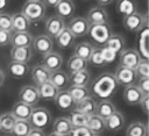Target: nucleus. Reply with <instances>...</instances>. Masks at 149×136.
<instances>
[{
	"label": "nucleus",
	"mask_w": 149,
	"mask_h": 136,
	"mask_svg": "<svg viewBox=\"0 0 149 136\" xmlns=\"http://www.w3.org/2000/svg\"><path fill=\"white\" fill-rule=\"evenodd\" d=\"M118 86L119 85L114 76L109 72H105L93 80L91 92L95 98H99L101 100H108L115 94V92L118 91Z\"/></svg>",
	"instance_id": "obj_1"
},
{
	"label": "nucleus",
	"mask_w": 149,
	"mask_h": 136,
	"mask_svg": "<svg viewBox=\"0 0 149 136\" xmlns=\"http://www.w3.org/2000/svg\"><path fill=\"white\" fill-rule=\"evenodd\" d=\"M47 6L44 1L40 0H28L23 3L21 14L29 21V22H38L45 15Z\"/></svg>",
	"instance_id": "obj_2"
},
{
	"label": "nucleus",
	"mask_w": 149,
	"mask_h": 136,
	"mask_svg": "<svg viewBox=\"0 0 149 136\" xmlns=\"http://www.w3.org/2000/svg\"><path fill=\"white\" fill-rule=\"evenodd\" d=\"M31 128L41 129L48 127L51 122V113L45 107H35L31 109V114L28 119Z\"/></svg>",
	"instance_id": "obj_3"
},
{
	"label": "nucleus",
	"mask_w": 149,
	"mask_h": 136,
	"mask_svg": "<svg viewBox=\"0 0 149 136\" xmlns=\"http://www.w3.org/2000/svg\"><path fill=\"white\" fill-rule=\"evenodd\" d=\"M87 35H90L93 42L105 45L107 40L111 37L112 31H111V27L108 26V23H100V24H92L90 27Z\"/></svg>",
	"instance_id": "obj_4"
},
{
	"label": "nucleus",
	"mask_w": 149,
	"mask_h": 136,
	"mask_svg": "<svg viewBox=\"0 0 149 136\" xmlns=\"http://www.w3.org/2000/svg\"><path fill=\"white\" fill-rule=\"evenodd\" d=\"M91 24L88 23V21L86 20V17L83 16H76L72 17L69 23L66 24V28L71 31V34L74 37H80V36H85L88 34Z\"/></svg>",
	"instance_id": "obj_5"
},
{
	"label": "nucleus",
	"mask_w": 149,
	"mask_h": 136,
	"mask_svg": "<svg viewBox=\"0 0 149 136\" xmlns=\"http://www.w3.org/2000/svg\"><path fill=\"white\" fill-rule=\"evenodd\" d=\"M141 60V56L139 55L136 49H123L119 56L120 66L128 67L132 70H135Z\"/></svg>",
	"instance_id": "obj_6"
},
{
	"label": "nucleus",
	"mask_w": 149,
	"mask_h": 136,
	"mask_svg": "<svg viewBox=\"0 0 149 136\" xmlns=\"http://www.w3.org/2000/svg\"><path fill=\"white\" fill-rule=\"evenodd\" d=\"M113 76H114L118 85H121V86H125V87L134 85V83L137 79L135 70H132V69H128V67H123V66H120V65L116 67V70H115Z\"/></svg>",
	"instance_id": "obj_7"
},
{
	"label": "nucleus",
	"mask_w": 149,
	"mask_h": 136,
	"mask_svg": "<svg viewBox=\"0 0 149 136\" xmlns=\"http://www.w3.org/2000/svg\"><path fill=\"white\" fill-rule=\"evenodd\" d=\"M40 100L38 90L34 85H24L19 91V101L23 102L30 107L35 106Z\"/></svg>",
	"instance_id": "obj_8"
},
{
	"label": "nucleus",
	"mask_w": 149,
	"mask_h": 136,
	"mask_svg": "<svg viewBox=\"0 0 149 136\" xmlns=\"http://www.w3.org/2000/svg\"><path fill=\"white\" fill-rule=\"evenodd\" d=\"M65 28V20L61 19L57 15H52L45 22V35L49 36L50 38H56Z\"/></svg>",
	"instance_id": "obj_9"
},
{
	"label": "nucleus",
	"mask_w": 149,
	"mask_h": 136,
	"mask_svg": "<svg viewBox=\"0 0 149 136\" xmlns=\"http://www.w3.org/2000/svg\"><path fill=\"white\" fill-rule=\"evenodd\" d=\"M148 36H149V27L148 23L144 24L137 31V52L141 56V59H149V50H148Z\"/></svg>",
	"instance_id": "obj_10"
},
{
	"label": "nucleus",
	"mask_w": 149,
	"mask_h": 136,
	"mask_svg": "<svg viewBox=\"0 0 149 136\" xmlns=\"http://www.w3.org/2000/svg\"><path fill=\"white\" fill-rule=\"evenodd\" d=\"M144 24H147V17L139 12L123 17V26L129 31H139Z\"/></svg>",
	"instance_id": "obj_11"
},
{
	"label": "nucleus",
	"mask_w": 149,
	"mask_h": 136,
	"mask_svg": "<svg viewBox=\"0 0 149 136\" xmlns=\"http://www.w3.org/2000/svg\"><path fill=\"white\" fill-rule=\"evenodd\" d=\"M33 48L35 51H37L38 53L41 55H47L49 52L52 51V48H54V42H52V38H50L49 36H47L45 34H42V35H38L36 36L35 38H33Z\"/></svg>",
	"instance_id": "obj_12"
},
{
	"label": "nucleus",
	"mask_w": 149,
	"mask_h": 136,
	"mask_svg": "<svg viewBox=\"0 0 149 136\" xmlns=\"http://www.w3.org/2000/svg\"><path fill=\"white\" fill-rule=\"evenodd\" d=\"M42 66H44L49 72H55L61 70L63 65V57L57 52H49L43 56L42 58Z\"/></svg>",
	"instance_id": "obj_13"
},
{
	"label": "nucleus",
	"mask_w": 149,
	"mask_h": 136,
	"mask_svg": "<svg viewBox=\"0 0 149 136\" xmlns=\"http://www.w3.org/2000/svg\"><path fill=\"white\" fill-rule=\"evenodd\" d=\"M33 36L29 31H12L10 43L13 48H30Z\"/></svg>",
	"instance_id": "obj_14"
},
{
	"label": "nucleus",
	"mask_w": 149,
	"mask_h": 136,
	"mask_svg": "<svg viewBox=\"0 0 149 136\" xmlns=\"http://www.w3.org/2000/svg\"><path fill=\"white\" fill-rule=\"evenodd\" d=\"M86 20L88 21V23L92 24H100V23H107L108 21V14L106 12V9L101 6H95L92 7L86 15Z\"/></svg>",
	"instance_id": "obj_15"
},
{
	"label": "nucleus",
	"mask_w": 149,
	"mask_h": 136,
	"mask_svg": "<svg viewBox=\"0 0 149 136\" xmlns=\"http://www.w3.org/2000/svg\"><path fill=\"white\" fill-rule=\"evenodd\" d=\"M55 105L57 106V108L59 110H64V112H69L72 110L74 108V101L72 100L71 95L69 94V92L66 90H61L58 91L56 98L54 99Z\"/></svg>",
	"instance_id": "obj_16"
},
{
	"label": "nucleus",
	"mask_w": 149,
	"mask_h": 136,
	"mask_svg": "<svg viewBox=\"0 0 149 136\" xmlns=\"http://www.w3.org/2000/svg\"><path fill=\"white\" fill-rule=\"evenodd\" d=\"M104 121H105V129H107L108 131H112V133L119 131L125 124V117L118 110L114 112L111 116H108Z\"/></svg>",
	"instance_id": "obj_17"
},
{
	"label": "nucleus",
	"mask_w": 149,
	"mask_h": 136,
	"mask_svg": "<svg viewBox=\"0 0 149 136\" xmlns=\"http://www.w3.org/2000/svg\"><path fill=\"white\" fill-rule=\"evenodd\" d=\"M142 98H143V94H142V92L139 90V87L136 85L127 86L123 90V100L130 106L139 105Z\"/></svg>",
	"instance_id": "obj_18"
},
{
	"label": "nucleus",
	"mask_w": 149,
	"mask_h": 136,
	"mask_svg": "<svg viewBox=\"0 0 149 136\" xmlns=\"http://www.w3.org/2000/svg\"><path fill=\"white\" fill-rule=\"evenodd\" d=\"M72 129L73 128H72L68 116H59V117L55 119L52 122V133H56V134H59L63 136H69Z\"/></svg>",
	"instance_id": "obj_19"
},
{
	"label": "nucleus",
	"mask_w": 149,
	"mask_h": 136,
	"mask_svg": "<svg viewBox=\"0 0 149 136\" xmlns=\"http://www.w3.org/2000/svg\"><path fill=\"white\" fill-rule=\"evenodd\" d=\"M76 5L71 0H59V2L56 6V15L61 19L65 20L68 17H71L74 13Z\"/></svg>",
	"instance_id": "obj_20"
},
{
	"label": "nucleus",
	"mask_w": 149,
	"mask_h": 136,
	"mask_svg": "<svg viewBox=\"0 0 149 136\" xmlns=\"http://www.w3.org/2000/svg\"><path fill=\"white\" fill-rule=\"evenodd\" d=\"M30 73H31V78L35 83V86H40L47 81H49V78H50V72L44 67L42 66L41 64L38 65H34L30 70Z\"/></svg>",
	"instance_id": "obj_21"
},
{
	"label": "nucleus",
	"mask_w": 149,
	"mask_h": 136,
	"mask_svg": "<svg viewBox=\"0 0 149 136\" xmlns=\"http://www.w3.org/2000/svg\"><path fill=\"white\" fill-rule=\"evenodd\" d=\"M91 80V74L87 70L83 71H77L73 73H70L69 76V81L71 83L72 86H81V87H87Z\"/></svg>",
	"instance_id": "obj_22"
},
{
	"label": "nucleus",
	"mask_w": 149,
	"mask_h": 136,
	"mask_svg": "<svg viewBox=\"0 0 149 136\" xmlns=\"http://www.w3.org/2000/svg\"><path fill=\"white\" fill-rule=\"evenodd\" d=\"M10 59L12 62H19V63H26L30 60L33 52L30 48H12L10 50Z\"/></svg>",
	"instance_id": "obj_23"
},
{
	"label": "nucleus",
	"mask_w": 149,
	"mask_h": 136,
	"mask_svg": "<svg viewBox=\"0 0 149 136\" xmlns=\"http://www.w3.org/2000/svg\"><path fill=\"white\" fill-rule=\"evenodd\" d=\"M7 67H8L9 74H10L13 78H16V79L24 78V77L30 72V69H29L28 64H26V63L9 62V64H8Z\"/></svg>",
	"instance_id": "obj_24"
},
{
	"label": "nucleus",
	"mask_w": 149,
	"mask_h": 136,
	"mask_svg": "<svg viewBox=\"0 0 149 136\" xmlns=\"http://www.w3.org/2000/svg\"><path fill=\"white\" fill-rule=\"evenodd\" d=\"M31 109L33 107L23 103V102H15L13 105V108H12V115L15 117V120H24V121H28L30 114H31Z\"/></svg>",
	"instance_id": "obj_25"
},
{
	"label": "nucleus",
	"mask_w": 149,
	"mask_h": 136,
	"mask_svg": "<svg viewBox=\"0 0 149 136\" xmlns=\"http://www.w3.org/2000/svg\"><path fill=\"white\" fill-rule=\"evenodd\" d=\"M49 83L52 84L58 91L64 90V87L69 84V76L66 72L58 70L55 72H50V78H49Z\"/></svg>",
	"instance_id": "obj_26"
},
{
	"label": "nucleus",
	"mask_w": 149,
	"mask_h": 136,
	"mask_svg": "<svg viewBox=\"0 0 149 136\" xmlns=\"http://www.w3.org/2000/svg\"><path fill=\"white\" fill-rule=\"evenodd\" d=\"M95 108H97V101L94 100L93 96H88V98L84 99L83 101L74 105L76 110H78L80 113H84L88 116H92V115L95 114Z\"/></svg>",
	"instance_id": "obj_27"
},
{
	"label": "nucleus",
	"mask_w": 149,
	"mask_h": 136,
	"mask_svg": "<svg viewBox=\"0 0 149 136\" xmlns=\"http://www.w3.org/2000/svg\"><path fill=\"white\" fill-rule=\"evenodd\" d=\"M114 112H116L115 106L109 101V100H100L97 102V108H95V115L101 117L102 120H106L108 116H111Z\"/></svg>",
	"instance_id": "obj_28"
},
{
	"label": "nucleus",
	"mask_w": 149,
	"mask_h": 136,
	"mask_svg": "<svg viewBox=\"0 0 149 136\" xmlns=\"http://www.w3.org/2000/svg\"><path fill=\"white\" fill-rule=\"evenodd\" d=\"M37 90H38V94H40V99H43L45 101H51L56 98L57 93H58V90L52 85L50 84L49 81L37 86Z\"/></svg>",
	"instance_id": "obj_29"
},
{
	"label": "nucleus",
	"mask_w": 149,
	"mask_h": 136,
	"mask_svg": "<svg viewBox=\"0 0 149 136\" xmlns=\"http://www.w3.org/2000/svg\"><path fill=\"white\" fill-rule=\"evenodd\" d=\"M69 94L71 95L72 100L74 101V103H78L80 101H83L84 99L91 96V92L87 87H81V86H70L68 90Z\"/></svg>",
	"instance_id": "obj_30"
},
{
	"label": "nucleus",
	"mask_w": 149,
	"mask_h": 136,
	"mask_svg": "<svg viewBox=\"0 0 149 136\" xmlns=\"http://www.w3.org/2000/svg\"><path fill=\"white\" fill-rule=\"evenodd\" d=\"M74 40L76 37L71 34V31L65 28L57 37H56V44L61 48V49H69L74 44Z\"/></svg>",
	"instance_id": "obj_31"
},
{
	"label": "nucleus",
	"mask_w": 149,
	"mask_h": 136,
	"mask_svg": "<svg viewBox=\"0 0 149 136\" xmlns=\"http://www.w3.org/2000/svg\"><path fill=\"white\" fill-rule=\"evenodd\" d=\"M30 22L21 14L15 13L12 15V30L13 31H28Z\"/></svg>",
	"instance_id": "obj_32"
},
{
	"label": "nucleus",
	"mask_w": 149,
	"mask_h": 136,
	"mask_svg": "<svg viewBox=\"0 0 149 136\" xmlns=\"http://www.w3.org/2000/svg\"><path fill=\"white\" fill-rule=\"evenodd\" d=\"M93 50H94V46L90 42H80L74 46V50H73L74 53L73 55L87 62L91 53L93 52Z\"/></svg>",
	"instance_id": "obj_33"
},
{
	"label": "nucleus",
	"mask_w": 149,
	"mask_h": 136,
	"mask_svg": "<svg viewBox=\"0 0 149 136\" xmlns=\"http://www.w3.org/2000/svg\"><path fill=\"white\" fill-rule=\"evenodd\" d=\"M86 128H87L94 136H98L99 134H101V133L105 130V121H104L101 117H99V116H97V115L94 114V115L90 116L88 122H87V124H86Z\"/></svg>",
	"instance_id": "obj_34"
},
{
	"label": "nucleus",
	"mask_w": 149,
	"mask_h": 136,
	"mask_svg": "<svg viewBox=\"0 0 149 136\" xmlns=\"http://www.w3.org/2000/svg\"><path fill=\"white\" fill-rule=\"evenodd\" d=\"M68 117H69V121H70L72 128L86 127V124L88 122V119H90L88 115H86L84 113H80V112H78L76 109H72Z\"/></svg>",
	"instance_id": "obj_35"
},
{
	"label": "nucleus",
	"mask_w": 149,
	"mask_h": 136,
	"mask_svg": "<svg viewBox=\"0 0 149 136\" xmlns=\"http://www.w3.org/2000/svg\"><path fill=\"white\" fill-rule=\"evenodd\" d=\"M105 46L109 48L115 53H120L125 49V38L119 34H112L111 37L107 40Z\"/></svg>",
	"instance_id": "obj_36"
},
{
	"label": "nucleus",
	"mask_w": 149,
	"mask_h": 136,
	"mask_svg": "<svg viewBox=\"0 0 149 136\" xmlns=\"http://www.w3.org/2000/svg\"><path fill=\"white\" fill-rule=\"evenodd\" d=\"M87 64L88 62L72 55L69 59H68V63H66V69L70 73H73V72H77V71H83V70H86L87 69Z\"/></svg>",
	"instance_id": "obj_37"
},
{
	"label": "nucleus",
	"mask_w": 149,
	"mask_h": 136,
	"mask_svg": "<svg viewBox=\"0 0 149 136\" xmlns=\"http://www.w3.org/2000/svg\"><path fill=\"white\" fill-rule=\"evenodd\" d=\"M147 135H148L147 124L141 121L132 122L126 130V136H147Z\"/></svg>",
	"instance_id": "obj_38"
},
{
	"label": "nucleus",
	"mask_w": 149,
	"mask_h": 136,
	"mask_svg": "<svg viewBox=\"0 0 149 136\" xmlns=\"http://www.w3.org/2000/svg\"><path fill=\"white\" fill-rule=\"evenodd\" d=\"M15 117L12 115L10 112L3 113L0 115V130L7 134H10L13 130V127L15 124Z\"/></svg>",
	"instance_id": "obj_39"
},
{
	"label": "nucleus",
	"mask_w": 149,
	"mask_h": 136,
	"mask_svg": "<svg viewBox=\"0 0 149 136\" xmlns=\"http://www.w3.org/2000/svg\"><path fill=\"white\" fill-rule=\"evenodd\" d=\"M30 130H31V126L28 121L16 120L10 134H13L14 136H28Z\"/></svg>",
	"instance_id": "obj_40"
},
{
	"label": "nucleus",
	"mask_w": 149,
	"mask_h": 136,
	"mask_svg": "<svg viewBox=\"0 0 149 136\" xmlns=\"http://www.w3.org/2000/svg\"><path fill=\"white\" fill-rule=\"evenodd\" d=\"M116 9L123 16H128L136 12V3L130 0H121L116 2Z\"/></svg>",
	"instance_id": "obj_41"
},
{
	"label": "nucleus",
	"mask_w": 149,
	"mask_h": 136,
	"mask_svg": "<svg viewBox=\"0 0 149 136\" xmlns=\"http://www.w3.org/2000/svg\"><path fill=\"white\" fill-rule=\"evenodd\" d=\"M100 52H101V57H102L105 64L113 63L116 59V57H118V53H115L113 50H111L109 48H107L105 45L102 48H100Z\"/></svg>",
	"instance_id": "obj_42"
},
{
	"label": "nucleus",
	"mask_w": 149,
	"mask_h": 136,
	"mask_svg": "<svg viewBox=\"0 0 149 136\" xmlns=\"http://www.w3.org/2000/svg\"><path fill=\"white\" fill-rule=\"evenodd\" d=\"M135 73L137 78H149V63L148 60L142 59L137 67L135 69Z\"/></svg>",
	"instance_id": "obj_43"
},
{
	"label": "nucleus",
	"mask_w": 149,
	"mask_h": 136,
	"mask_svg": "<svg viewBox=\"0 0 149 136\" xmlns=\"http://www.w3.org/2000/svg\"><path fill=\"white\" fill-rule=\"evenodd\" d=\"M87 62H90L92 65L98 66V67H100V66H104V65H105L104 59H102V57H101L100 48H94V50H93V52L91 53V56H90V58H88V60H87Z\"/></svg>",
	"instance_id": "obj_44"
},
{
	"label": "nucleus",
	"mask_w": 149,
	"mask_h": 136,
	"mask_svg": "<svg viewBox=\"0 0 149 136\" xmlns=\"http://www.w3.org/2000/svg\"><path fill=\"white\" fill-rule=\"evenodd\" d=\"M0 29L6 31H13L12 30V15L7 13H0Z\"/></svg>",
	"instance_id": "obj_45"
},
{
	"label": "nucleus",
	"mask_w": 149,
	"mask_h": 136,
	"mask_svg": "<svg viewBox=\"0 0 149 136\" xmlns=\"http://www.w3.org/2000/svg\"><path fill=\"white\" fill-rule=\"evenodd\" d=\"M136 86L143 95H149V78H139V83Z\"/></svg>",
	"instance_id": "obj_46"
},
{
	"label": "nucleus",
	"mask_w": 149,
	"mask_h": 136,
	"mask_svg": "<svg viewBox=\"0 0 149 136\" xmlns=\"http://www.w3.org/2000/svg\"><path fill=\"white\" fill-rule=\"evenodd\" d=\"M69 136H94L86 127H78L73 128Z\"/></svg>",
	"instance_id": "obj_47"
},
{
	"label": "nucleus",
	"mask_w": 149,
	"mask_h": 136,
	"mask_svg": "<svg viewBox=\"0 0 149 136\" xmlns=\"http://www.w3.org/2000/svg\"><path fill=\"white\" fill-rule=\"evenodd\" d=\"M10 35H12L10 31L0 29V46H6L10 43Z\"/></svg>",
	"instance_id": "obj_48"
},
{
	"label": "nucleus",
	"mask_w": 149,
	"mask_h": 136,
	"mask_svg": "<svg viewBox=\"0 0 149 136\" xmlns=\"http://www.w3.org/2000/svg\"><path fill=\"white\" fill-rule=\"evenodd\" d=\"M148 102H149V95H143V98L141 99V101H140V106H141V108H142V110L147 114L148 113Z\"/></svg>",
	"instance_id": "obj_49"
},
{
	"label": "nucleus",
	"mask_w": 149,
	"mask_h": 136,
	"mask_svg": "<svg viewBox=\"0 0 149 136\" xmlns=\"http://www.w3.org/2000/svg\"><path fill=\"white\" fill-rule=\"evenodd\" d=\"M28 136H45L44 131L41 130V129H35V128H31V130L29 131Z\"/></svg>",
	"instance_id": "obj_50"
},
{
	"label": "nucleus",
	"mask_w": 149,
	"mask_h": 136,
	"mask_svg": "<svg viewBox=\"0 0 149 136\" xmlns=\"http://www.w3.org/2000/svg\"><path fill=\"white\" fill-rule=\"evenodd\" d=\"M58 2H59V0H56V1H55V0H48V1H44V3H45V5H54L55 7L57 6V3H58Z\"/></svg>",
	"instance_id": "obj_51"
},
{
	"label": "nucleus",
	"mask_w": 149,
	"mask_h": 136,
	"mask_svg": "<svg viewBox=\"0 0 149 136\" xmlns=\"http://www.w3.org/2000/svg\"><path fill=\"white\" fill-rule=\"evenodd\" d=\"M5 83V73L2 72V70H0V87L3 85Z\"/></svg>",
	"instance_id": "obj_52"
},
{
	"label": "nucleus",
	"mask_w": 149,
	"mask_h": 136,
	"mask_svg": "<svg viewBox=\"0 0 149 136\" xmlns=\"http://www.w3.org/2000/svg\"><path fill=\"white\" fill-rule=\"evenodd\" d=\"M6 5H7V1H5V0H0V10L3 9V8L6 7Z\"/></svg>",
	"instance_id": "obj_53"
},
{
	"label": "nucleus",
	"mask_w": 149,
	"mask_h": 136,
	"mask_svg": "<svg viewBox=\"0 0 149 136\" xmlns=\"http://www.w3.org/2000/svg\"><path fill=\"white\" fill-rule=\"evenodd\" d=\"M98 3L99 5H107V3H111V1H99Z\"/></svg>",
	"instance_id": "obj_54"
},
{
	"label": "nucleus",
	"mask_w": 149,
	"mask_h": 136,
	"mask_svg": "<svg viewBox=\"0 0 149 136\" xmlns=\"http://www.w3.org/2000/svg\"><path fill=\"white\" fill-rule=\"evenodd\" d=\"M48 136H63V135H59V134H56V133H50Z\"/></svg>",
	"instance_id": "obj_55"
}]
</instances>
